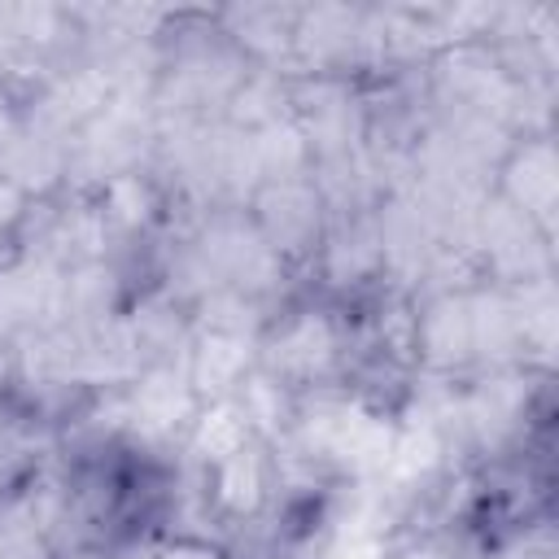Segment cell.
I'll return each instance as SVG.
<instances>
[{
    "label": "cell",
    "mask_w": 559,
    "mask_h": 559,
    "mask_svg": "<svg viewBox=\"0 0 559 559\" xmlns=\"http://www.w3.org/2000/svg\"><path fill=\"white\" fill-rule=\"evenodd\" d=\"M498 188L511 201V210L537 231L542 245L555 240V214H559V157L550 131L520 135L511 153L498 166Z\"/></svg>",
    "instance_id": "cell-1"
},
{
    "label": "cell",
    "mask_w": 559,
    "mask_h": 559,
    "mask_svg": "<svg viewBox=\"0 0 559 559\" xmlns=\"http://www.w3.org/2000/svg\"><path fill=\"white\" fill-rule=\"evenodd\" d=\"M148 559H236V555L214 533H170L148 550Z\"/></svg>",
    "instance_id": "cell-2"
}]
</instances>
